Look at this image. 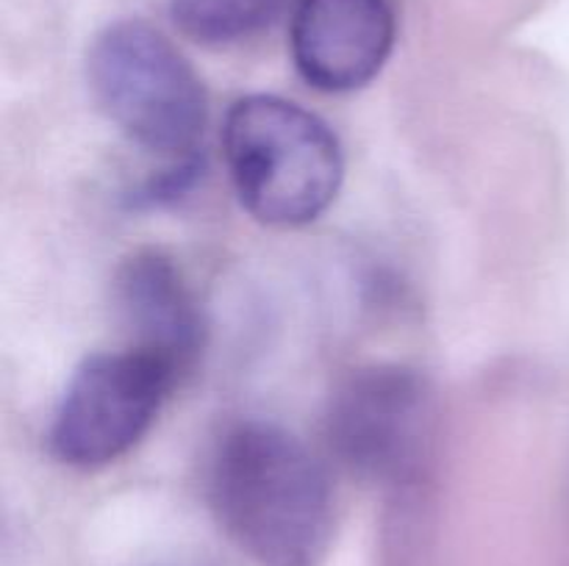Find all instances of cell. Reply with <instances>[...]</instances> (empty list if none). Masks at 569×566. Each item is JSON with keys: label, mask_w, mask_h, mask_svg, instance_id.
Here are the masks:
<instances>
[{"label": "cell", "mask_w": 569, "mask_h": 566, "mask_svg": "<svg viewBox=\"0 0 569 566\" xmlns=\"http://www.w3.org/2000/svg\"><path fill=\"white\" fill-rule=\"evenodd\" d=\"M222 530L261 566H317L333 536V492L311 449L264 420L228 427L209 464Z\"/></svg>", "instance_id": "cell-1"}, {"label": "cell", "mask_w": 569, "mask_h": 566, "mask_svg": "<svg viewBox=\"0 0 569 566\" xmlns=\"http://www.w3.org/2000/svg\"><path fill=\"white\" fill-rule=\"evenodd\" d=\"M222 153L239 200L264 225H309L342 189L337 133L315 111L278 94H248L228 109Z\"/></svg>", "instance_id": "cell-2"}, {"label": "cell", "mask_w": 569, "mask_h": 566, "mask_svg": "<svg viewBox=\"0 0 569 566\" xmlns=\"http://www.w3.org/2000/svg\"><path fill=\"white\" fill-rule=\"evenodd\" d=\"M94 100L142 150L187 161L209 120L206 87L187 55L142 20H120L87 55Z\"/></svg>", "instance_id": "cell-3"}, {"label": "cell", "mask_w": 569, "mask_h": 566, "mask_svg": "<svg viewBox=\"0 0 569 566\" xmlns=\"http://www.w3.org/2000/svg\"><path fill=\"white\" fill-rule=\"evenodd\" d=\"M181 375L144 350L94 353L76 366L53 411L50 453L76 469L122 458L142 442Z\"/></svg>", "instance_id": "cell-4"}, {"label": "cell", "mask_w": 569, "mask_h": 566, "mask_svg": "<svg viewBox=\"0 0 569 566\" xmlns=\"http://www.w3.org/2000/svg\"><path fill=\"white\" fill-rule=\"evenodd\" d=\"M431 397L406 366H365L337 388L328 444L339 464L372 483H403L417 472L428 438Z\"/></svg>", "instance_id": "cell-5"}, {"label": "cell", "mask_w": 569, "mask_h": 566, "mask_svg": "<svg viewBox=\"0 0 569 566\" xmlns=\"http://www.w3.org/2000/svg\"><path fill=\"white\" fill-rule=\"evenodd\" d=\"M289 44L306 83L320 92H356L392 53V6L389 0H298Z\"/></svg>", "instance_id": "cell-6"}, {"label": "cell", "mask_w": 569, "mask_h": 566, "mask_svg": "<svg viewBox=\"0 0 569 566\" xmlns=\"http://www.w3.org/2000/svg\"><path fill=\"white\" fill-rule=\"evenodd\" d=\"M114 303L131 347L156 355L178 375L192 370L203 350V311L172 259L156 250L128 255L114 277Z\"/></svg>", "instance_id": "cell-7"}, {"label": "cell", "mask_w": 569, "mask_h": 566, "mask_svg": "<svg viewBox=\"0 0 569 566\" xmlns=\"http://www.w3.org/2000/svg\"><path fill=\"white\" fill-rule=\"evenodd\" d=\"M292 0H170V17L200 44H233L267 31Z\"/></svg>", "instance_id": "cell-8"}]
</instances>
